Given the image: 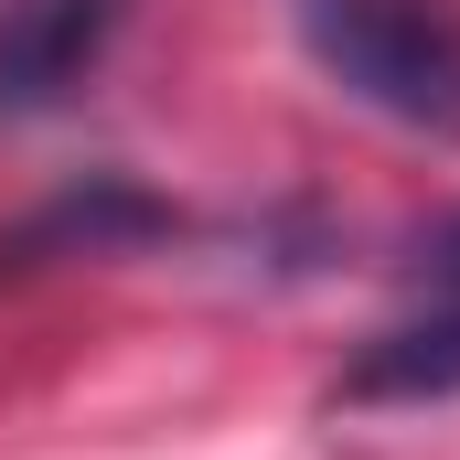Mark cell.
Returning <instances> with one entry per match:
<instances>
[{
	"label": "cell",
	"instance_id": "cell-1",
	"mask_svg": "<svg viewBox=\"0 0 460 460\" xmlns=\"http://www.w3.org/2000/svg\"><path fill=\"white\" fill-rule=\"evenodd\" d=\"M300 54L353 108L418 139H460V11L450 0H289Z\"/></svg>",
	"mask_w": 460,
	"mask_h": 460
},
{
	"label": "cell",
	"instance_id": "cell-2",
	"mask_svg": "<svg viewBox=\"0 0 460 460\" xmlns=\"http://www.w3.org/2000/svg\"><path fill=\"white\" fill-rule=\"evenodd\" d=\"M128 0H0V128L65 108L108 65Z\"/></svg>",
	"mask_w": 460,
	"mask_h": 460
},
{
	"label": "cell",
	"instance_id": "cell-3",
	"mask_svg": "<svg viewBox=\"0 0 460 460\" xmlns=\"http://www.w3.org/2000/svg\"><path fill=\"white\" fill-rule=\"evenodd\" d=\"M150 235H172V204H161V193H139V182H118V172H97L86 193H54L32 226H11L0 268H43V257H118V246H150Z\"/></svg>",
	"mask_w": 460,
	"mask_h": 460
},
{
	"label": "cell",
	"instance_id": "cell-4",
	"mask_svg": "<svg viewBox=\"0 0 460 460\" xmlns=\"http://www.w3.org/2000/svg\"><path fill=\"white\" fill-rule=\"evenodd\" d=\"M439 396H460V289L439 311L375 332V343L332 375V407H439Z\"/></svg>",
	"mask_w": 460,
	"mask_h": 460
},
{
	"label": "cell",
	"instance_id": "cell-5",
	"mask_svg": "<svg viewBox=\"0 0 460 460\" xmlns=\"http://www.w3.org/2000/svg\"><path fill=\"white\" fill-rule=\"evenodd\" d=\"M418 268H429L439 289H460V215H439V226L418 235Z\"/></svg>",
	"mask_w": 460,
	"mask_h": 460
}]
</instances>
